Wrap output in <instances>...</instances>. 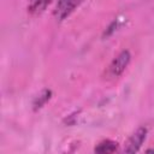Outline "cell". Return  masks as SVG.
Wrapping results in <instances>:
<instances>
[{"mask_svg": "<svg viewBox=\"0 0 154 154\" xmlns=\"http://www.w3.org/2000/svg\"><path fill=\"white\" fill-rule=\"evenodd\" d=\"M148 130L144 126L138 128L126 141L125 146H124V152L125 153H137L140 150V148L142 147L143 142L146 141Z\"/></svg>", "mask_w": 154, "mask_h": 154, "instance_id": "obj_3", "label": "cell"}, {"mask_svg": "<svg viewBox=\"0 0 154 154\" xmlns=\"http://www.w3.org/2000/svg\"><path fill=\"white\" fill-rule=\"evenodd\" d=\"M54 0H29L26 11L31 16H40Z\"/></svg>", "mask_w": 154, "mask_h": 154, "instance_id": "obj_4", "label": "cell"}, {"mask_svg": "<svg viewBox=\"0 0 154 154\" xmlns=\"http://www.w3.org/2000/svg\"><path fill=\"white\" fill-rule=\"evenodd\" d=\"M49 97H51V90H43V91L40 94V96L36 99V101L34 102V108H35V109L41 108V107L46 103V101L49 100Z\"/></svg>", "mask_w": 154, "mask_h": 154, "instance_id": "obj_6", "label": "cell"}, {"mask_svg": "<svg viewBox=\"0 0 154 154\" xmlns=\"http://www.w3.org/2000/svg\"><path fill=\"white\" fill-rule=\"evenodd\" d=\"M84 0H58L53 10V17L61 22L69 18L83 2Z\"/></svg>", "mask_w": 154, "mask_h": 154, "instance_id": "obj_2", "label": "cell"}, {"mask_svg": "<svg viewBox=\"0 0 154 154\" xmlns=\"http://www.w3.org/2000/svg\"><path fill=\"white\" fill-rule=\"evenodd\" d=\"M117 150H118V142L113 140H103L99 142L94 148L95 153H114Z\"/></svg>", "mask_w": 154, "mask_h": 154, "instance_id": "obj_5", "label": "cell"}, {"mask_svg": "<svg viewBox=\"0 0 154 154\" xmlns=\"http://www.w3.org/2000/svg\"><path fill=\"white\" fill-rule=\"evenodd\" d=\"M131 61V54L128 49H124L108 65V67L106 69V72H105V78L108 79V81H112V79H117L119 78L123 72L126 70V67L129 66Z\"/></svg>", "mask_w": 154, "mask_h": 154, "instance_id": "obj_1", "label": "cell"}]
</instances>
